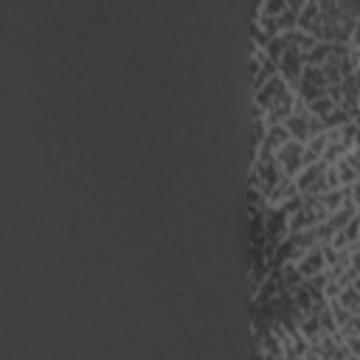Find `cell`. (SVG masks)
Returning <instances> with one entry per match:
<instances>
[{
	"instance_id": "8992f818",
	"label": "cell",
	"mask_w": 360,
	"mask_h": 360,
	"mask_svg": "<svg viewBox=\"0 0 360 360\" xmlns=\"http://www.w3.org/2000/svg\"><path fill=\"white\" fill-rule=\"evenodd\" d=\"M301 191H298V183H295V177H290V174H284L276 186H273V191L267 194V205L270 208H276V205H284V202H290L292 197H298Z\"/></svg>"
},
{
	"instance_id": "5b68a950",
	"label": "cell",
	"mask_w": 360,
	"mask_h": 360,
	"mask_svg": "<svg viewBox=\"0 0 360 360\" xmlns=\"http://www.w3.org/2000/svg\"><path fill=\"white\" fill-rule=\"evenodd\" d=\"M295 264H298V270H301L304 281H307V278H312L315 273L326 270V256H323V248H321V245L309 248L307 253H301V256L295 259Z\"/></svg>"
},
{
	"instance_id": "9c48e42d",
	"label": "cell",
	"mask_w": 360,
	"mask_h": 360,
	"mask_svg": "<svg viewBox=\"0 0 360 360\" xmlns=\"http://www.w3.org/2000/svg\"><path fill=\"white\" fill-rule=\"evenodd\" d=\"M338 107V101L329 96V93H321V96H315L312 101H307V110L312 112V115H318V118H323V115H329L332 110Z\"/></svg>"
},
{
	"instance_id": "52a82bcc",
	"label": "cell",
	"mask_w": 360,
	"mask_h": 360,
	"mask_svg": "<svg viewBox=\"0 0 360 360\" xmlns=\"http://www.w3.org/2000/svg\"><path fill=\"white\" fill-rule=\"evenodd\" d=\"M284 127L290 129L292 141L307 143V141H309V110H304V112H292V115L284 121Z\"/></svg>"
},
{
	"instance_id": "7c38bea8",
	"label": "cell",
	"mask_w": 360,
	"mask_h": 360,
	"mask_svg": "<svg viewBox=\"0 0 360 360\" xmlns=\"http://www.w3.org/2000/svg\"><path fill=\"white\" fill-rule=\"evenodd\" d=\"M335 301H340L343 307H349L352 312H357V307H360V292H357V287H354V284H346Z\"/></svg>"
},
{
	"instance_id": "5bb4252c",
	"label": "cell",
	"mask_w": 360,
	"mask_h": 360,
	"mask_svg": "<svg viewBox=\"0 0 360 360\" xmlns=\"http://www.w3.org/2000/svg\"><path fill=\"white\" fill-rule=\"evenodd\" d=\"M329 309H332V315H335V321H338V332H340V329L352 321V315H354V312H352L349 307H343L340 301H329Z\"/></svg>"
},
{
	"instance_id": "7a4b0ae2",
	"label": "cell",
	"mask_w": 360,
	"mask_h": 360,
	"mask_svg": "<svg viewBox=\"0 0 360 360\" xmlns=\"http://www.w3.org/2000/svg\"><path fill=\"white\" fill-rule=\"evenodd\" d=\"M326 166H329V163H323V160H315V163L304 166V169L295 174L298 191H301L304 197H318V194H323V191H326V186H323V177H326Z\"/></svg>"
},
{
	"instance_id": "4fadbf2b",
	"label": "cell",
	"mask_w": 360,
	"mask_h": 360,
	"mask_svg": "<svg viewBox=\"0 0 360 360\" xmlns=\"http://www.w3.org/2000/svg\"><path fill=\"white\" fill-rule=\"evenodd\" d=\"M349 121H354V118H352V115H349V112H346L340 104H338V107H335L329 115H323V124H326V129H329V127H343V124H349Z\"/></svg>"
},
{
	"instance_id": "e0dca14e",
	"label": "cell",
	"mask_w": 360,
	"mask_h": 360,
	"mask_svg": "<svg viewBox=\"0 0 360 360\" xmlns=\"http://www.w3.org/2000/svg\"><path fill=\"white\" fill-rule=\"evenodd\" d=\"M354 124H357V129H360V115H357V118H354Z\"/></svg>"
},
{
	"instance_id": "277c9868",
	"label": "cell",
	"mask_w": 360,
	"mask_h": 360,
	"mask_svg": "<svg viewBox=\"0 0 360 360\" xmlns=\"http://www.w3.org/2000/svg\"><path fill=\"white\" fill-rule=\"evenodd\" d=\"M276 160H278V166L284 169V174L295 177V174L304 169V143H301V141L284 143V146L276 152Z\"/></svg>"
},
{
	"instance_id": "ac0fdd59",
	"label": "cell",
	"mask_w": 360,
	"mask_h": 360,
	"mask_svg": "<svg viewBox=\"0 0 360 360\" xmlns=\"http://www.w3.org/2000/svg\"><path fill=\"white\" fill-rule=\"evenodd\" d=\"M357 110H360V98H357Z\"/></svg>"
},
{
	"instance_id": "9a60e30c",
	"label": "cell",
	"mask_w": 360,
	"mask_h": 360,
	"mask_svg": "<svg viewBox=\"0 0 360 360\" xmlns=\"http://www.w3.org/2000/svg\"><path fill=\"white\" fill-rule=\"evenodd\" d=\"M276 22H278V31L284 34V31H292V28H298V11L295 8H287V11H281L278 17H276Z\"/></svg>"
},
{
	"instance_id": "8fae6325",
	"label": "cell",
	"mask_w": 360,
	"mask_h": 360,
	"mask_svg": "<svg viewBox=\"0 0 360 360\" xmlns=\"http://www.w3.org/2000/svg\"><path fill=\"white\" fill-rule=\"evenodd\" d=\"M329 53H332V42H323V39H321V42H315V48H312V51H307V53H304V62H307V65H318V68H321V65L329 59Z\"/></svg>"
},
{
	"instance_id": "3957f363",
	"label": "cell",
	"mask_w": 360,
	"mask_h": 360,
	"mask_svg": "<svg viewBox=\"0 0 360 360\" xmlns=\"http://www.w3.org/2000/svg\"><path fill=\"white\" fill-rule=\"evenodd\" d=\"M304 68H307V62H304V51H301V48H295V45H290V48L278 56V73L287 79V84H290L292 90L298 87Z\"/></svg>"
},
{
	"instance_id": "6da1fadb",
	"label": "cell",
	"mask_w": 360,
	"mask_h": 360,
	"mask_svg": "<svg viewBox=\"0 0 360 360\" xmlns=\"http://www.w3.org/2000/svg\"><path fill=\"white\" fill-rule=\"evenodd\" d=\"M292 98H295V90L287 84V79H284L281 73H276V76L267 79L259 90H253V104H259L264 112L273 110V107H281V104H287V101H292Z\"/></svg>"
},
{
	"instance_id": "2e32d148",
	"label": "cell",
	"mask_w": 360,
	"mask_h": 360,
	"mask_svg": "<svg viewBox=\"0 0 360 360\" xmlns=\"http://www.w3.org/2000/svg\"><path fill=\"white\" fill-rule=\"evenodd\" d=\"M349 188H352V200H354V202H360V177H357V180H354Z\"/></svg>"
},
{
	"instance_id": "ba28073f",
	"label": "cell",
	"mask_w": 360,
	"mask_h": 360,
	"mask_svg": "<svg viewBox=\"0 0 360 360\" xmlns=\"http://www.w3.org/2000/svg\"><path fill=\"white\" fill-rule=\"evenodd\" d=\"M335 169H338V180H340V186H346V188H349V186H352V183L360 177V169H357V166H354V163H352L346 155L335 160Z\"/></svg>"
},
{
	"instance_id": "30bf717a",
	"label": "cell",
	"mask_w": 360,
	"mask_h": 360,
	"mask_svg": "<svg viewBox=\"0 0 360 360\" xmlns=\"http://www.w3.org/2000/svg\"><path fill=\"white\" fill-rule=\"evenodd\" d=\"M278 278H281V287L284 290H292V287H298V284H304V276H301V270H298V264L295 262H284V267H281V273H278Z\"/></svg>"
}]
</instances>
